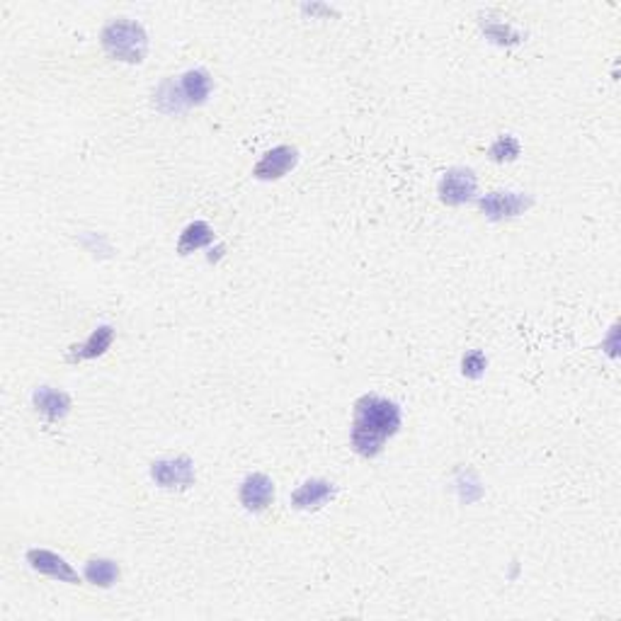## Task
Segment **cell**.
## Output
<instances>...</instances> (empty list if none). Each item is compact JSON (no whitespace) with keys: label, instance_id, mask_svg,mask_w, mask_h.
Returning <instances> with one entry per match:
<instances>
[{"label":"cell","instance_id":"1","mask_svg":"<svg viewBox=\"0 0 621 621\" xmlns=\"http://www.w3.org/2000/svg\"><path fill=\"white\" fill-rule=\"evenodd\" d=\"M400 428V408L381 396H362L355 403L352 449L364 458L381 454L384 442Z\"/></svg>","mask_w":621,"mask_h":621},{"label":"cell","instance_id":"2","mask_svg":"<svg viewBox=\"0 0 621 621\" xmlns=\"http://www.w3.org/2000/svg\"><path fill=\"white\" fill-rule=\"evenodd\" d=\"M103 46L112 59L124 64H141L146 56V32L133 20H114L103 30Z\"/></svg>","mask_w":621,"mask_h":621},{"label":"cell","instance_id":"3","mask_svg":"<svg viewBox=\"0 0 621 621\" xmlns=\"http://www.w3.org/2000/svg\"><path fill=\"white\" fill-rule=\"evenodd\" d=\"M476 187H478V180H476L474 171H468V168H451L439 180V200L444 204H449V207H461L466 202L474 200Z\"/></svg>","mask_w":621,"mask_h":621},{"label":"cell","instance_id":"4","mask_svg":"<svg viewBox=\"0 0 621 621\" xmlns=\"http://www.w3.org/2000/svg\"><path fill=\"white\" fill-rule=\"evenodd\" d=\"M151 478L161 488H190L194 483V464L190 457L161 458L151 466Z\"/></svg>","mask_w":621,"mask_h":621},{"label":"cell","instance_id":"5","mask_svg":"<svg viewBox=\"0 0 621 621\" xmlns=\"http://www.w3.org/2000/svg\"><path fill=\"white\" fill-rule=\"evenodd\" d=\"M478 207L493 222H503V219L525 214L532 207V197L519 192H490L478 200Z\"/></svg>","mask_w":621,"mask_h":621},{"label":"cell","instance_id":"6","mask_svg":"<svg viewBox=\"0 0 621 621\" xmlns=\"http://www.w3.org/2000/svg\"><path fill=\"white\" fill-rule=\"evenodd\" d=\"M27 563H30L37 573L54 577V580H59V583H81V577H78V573L71 568V563H66V558H61V556L54 554V551H46V548H30V551H27Z\"/></svg>","mask_w":621,"mask_h":621},{"label":"cell","instance_id":"7","mask_svg":"<svg viewBox=\"0 0 621 621\" xmlns=\"http://www.w3.org/2000/svg\"><path fill=\"white\" fill-rule=\"evenodd\" d=\"M299 163V151L294 146H277L267 151L255 165L252 175L258 180H280L284 178L294 165Z\"/></svg>","mask_w":621,"mask_h":621},{"label":"cell","instance_id":"8","mask_svg":"<svg viewBox=\"0 0 621 621\" xmlns=\"http://www.w3.org/2000/svg\"><path fill=\"white\" fill-rule=\"evenodd\" d=\"M333 483L323 481V478H313V481H306L291 493V505L296 510H319L328 500H333Z\"/></svg>","mask_w":621,"mask_h":621},{"label":"cell","instance_id":"9","mask_svg":"<svg viewBox=\"0 0 621 621\" xmlns=\"http://www.w3.org/2000/svg\"><path fill=\"white\" fill-rule=\"evenodd\" d=\"M274 483L265 474H251L241 483V503L245 510L260 512L272 503Z\"/></svg>","mask_w":621,"mask_h":621},{"label":"cell","instance_id":"10","mask_svg":"<svg viewBox=\"0 0 621 621\" xmlns=\"http://www.w3.org/2000/svg\"><path fill=\"white\" fill-rule=\"evenodd\" d=\"M180 90H182V97H185L187 107L207 103V97L212 95V75H209L204 68L187 71V74L180 78Z\"/></svg>","mask_w":621,"mask_h":621},{"label":"cell","instance_id":"11","mask_svg":"<svg viewBox=\"0 0 621 621\" xmlns=\"http://www.w3.org/2000/svg\"><path fill=\"white\" fill-rule=\"evenodd\" d=\"M32 400H34V408H37L39 413L46 415L49 420H59V418L68 415V410H71V399H68V393L49 389V386L37 389L34 396H32Z\"/></svg>","mask_w":621,"mask_h":621},{"label":"cell","instance_id":"12","mask_svg":"<svg viewBox=\"0 0 621 621\" xmlns=\"http://www.w3.org/2000/svg\"><path fill=\"white\" fill-rule=\"evenodd\" d=\"M212 241H214V231H212V226H209L207 222H194L182 231V236H180L178 243V252L180 255H190V252L200 251V248L209 245Z\"/></svg>","mask_w":621,"mask_h":621},{"label":"cell","instance_id":"13","mask_svg":"<svg viewBox=\"0 0 621 621\" xmlns=\"http://www.w3.org/2000/svg\"><path fill=\"white\" fill-rule=\"evenodd\" d=\"M112 340H114V330L110 326H100L81 348H75L74 360H95V357L104 355V350L110 348Z\"/></svg>","mask_w":621,"mask_h":621},{"label":"cell","instance_id":"14","mask_svg":"<svg viewBox=\"0 0 621 621\" xmlns=\"http://www.w3.org/2000/svg\"><path fill=\"white\" fill-rule=\"evenodd\" d=\"M85 577L97 587H112L119 580V566L110 558H93L85 563Z\"/></svg>","mask_w":621,"mask_h":621},{"label":"cell","instance_id":"15","mask_svg":"<svg viewBox=\"0 0 621 621\" xmlns=\"http://www.w3.org/2000/svg\"><path fill=\"white\" fill-rule=\"evenodd\" d=\"M155 104H158V110L168 112V114L187 110V103L185 97H182V90H180V83L165 81L163 85L158 88V93H155Z\"/></svg>","mask_w":621,"mask_h":621},{"label":"cell","instance_id":"16","mask_svg":"<svg viewBox=\"0 0 621 621\" xmlns=\"http://www.w3.org/2000/svg\"><path fill=\"white\" fill-rule=\"evenodd\" d=\"M519 155V141L515 136H500V139L490 146V158L498 161V163H505V161H515Z\"/></svg>","mask_w":621,"mask_h":621},{"label":"cell","instance_id":"17","mask_svg":"<svg viewBox=\"0 0 621 621\" xmlns=\"http://www.w3.org/2000/svg\"><path fill=\"white\" fill-rule=\"evenodd\" d=\"M486 367H488V360H486V355H483L481 350H471V352L464 355V360H461V371H464V377L468 379H481Z\"/></svg>","mask_w":621,"mask_h":621}]
</instances>
